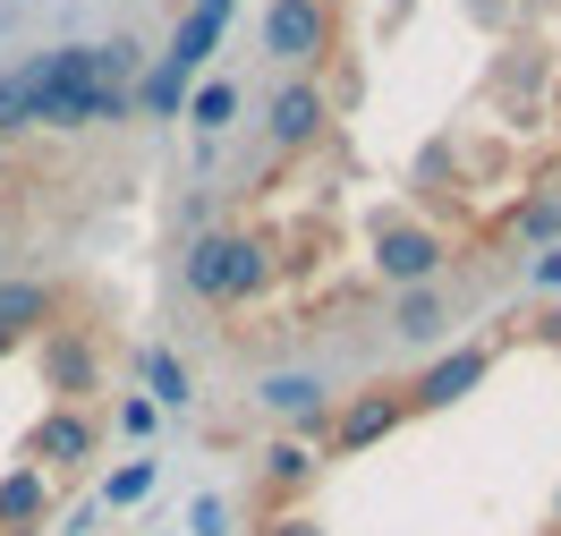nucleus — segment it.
<instances>
[{"mask_svg":"<svg viewBox=\"0 0 561 536\" xmlns=\"http://www.w3.org/2000/svg\"><path fill=\"white\" fill-rule=\"evenodd\" d=\"M273 273L280 264L255 230H196L179 248V282H187V298H205V307H247V298L273 289Z\"/></svg>","mask_w":561,"mask_h":536,"instance_id":"f257e3e1","label":"nucleus"},{"mask_svg":"<svg viewBox=\"0 0 561 536\" xmlns=\"http://www.w3.org/2000/svg\"><path fill=\"white\" fill-rule=\"evenodd\" d=\"M366 248H375V282L383 289H425L451 264V239L417 214H375V239H366Z\"/></svg>","mask_w":561,"mask_h":536,"instance_id":"f03ea898","label":"nucleus"},{"mask_svg":"<svg viewBox=\"0 0 561 536\" xmlns=\"http://www.w3.org/2000/svg\"><path fill=\"white\" fill-rule=\"evenodd\" d=\"M26 69H35V128H51V137H77V128H94V119H85V103H94V69H85V43L35 52Z\"/></svg>","mask_w":561,"mask_h":536,"instance_id":"7ed1b4c3","label":"nucleus"},{"mask_svg":"<svg viewBox=\"0 0 561 536\" xmlns=\"http://www.w3.org/2000/svg\"><path fill=\"white\" fill-rule=\"evenodd\" d=\"M264 52L280 69H323L341 52V9L332 0H273L264 9Z\"/></svg>","mask_w":561,"mask_h":536,"instance_id":"20e7f679","label":"nucleus"},{"mask_svg":"<svg viewBox=\"0 0 561 536\" xmlns=\"http://www.w3.org/2000/svg\"><path fill=\"white\" fill-rule=\"evenodd\" d=\"M35 375H43V392L60 400V409H85V400L103 392V350H94V332H85V323H51L35 341Z\"/></svg>","mask_w":561,"mask_h":536,"instance_id":"39448f33","label":"nucleus"},{"mask_svg":"<svg viewBox=\"0 0 561 536\" xmlns=\"http://www.w3.org/2000/svg\"><path fill=\"white\" fill-rule=\"evenodd\" d=\"M264 128H273L280 153H316L323 128H332V94H323L316 77H289L273 103H264Z\"/></svg>","mask_w":561,"mask_h":536,"instance_id":"423d86ee","label":"nucleus"},{"mask_svg":"<svg viewBox=\"0 0 561 536\" xmlns=\"http://www.w3.org/2000/svg\"><path fill=\"white\" fill-rule=\"evenodd\" d=\"M255 400H264V409H273L298 443H323V434H332V384H323V375H307V366L264 375V392H255Z\"/></svg>","mask_w":561,"mask_h":536,"instance_id":"0eeeda50","label":"nucleus"},{"mask_svg":"<svg viewBox=\"0 0 561 536\" xmlns=\"http://www.w3.org/2000/svg\"><path fill=\"white\" fill-rule=\"evenodd\" d=\"M409 418H417V409H409V384H375V392H357L350 409L332 418V434H323V443H332V452H366V443L400 434Z\"/></svg>","mask_w":561,"mask_h":536,"instance_id":"6e6552de","label":"nucleus"},{"mask_svg":"<svg viewBox=\"0 0 561 536\" xmlns=\"http://www.w3.org/2000/svg\"><path fill=\"white\" fill-rule=\"evenodd\" d=\"M485 375H493V350L485 341H459L451 357H434L417 384H409V409H451V400H468Z\"/></svg>","mask_w":561,"mask_h":536,"instance_id":"1a4fd4ad","label":"nucleus"},{"mask_svg":"<svg viewBox=\"0 0 561 536\" xmlns=\"http://www.w3.org/2000/svg\"><path fill=\"white\" fill-rule=\"evenodd\" d=\"M94 443H103V426H94L85 409H43L35 434H26V460L35 468H77V460H94Z\"/></svg>","mask_w":561,"mask_h":536,"instance_id":"9d476101","label":"nucleus"},{"mask_svg":"<svg viewBox=\"0 0 561 536\" xmlns=\"http://www.w3.org/2000/svg\"><path fill=\"white\" fill-rule=\"evenodd\" d=\"M60 316H69V289L60 282H9V273H0V332H9V341L51 332Z\"/></svg>","mask_w":561,"mask_h":536,"instance_id":"9b49d317","label":"nucleus"},{"mask_svg":"<svg viewBox=\"0 0 561 536\" xmlns=\"http://www.w3.org/2000/svg\"><path fill=\"white\" fill-rule=\"evenodd\" d=\"M221 26H230V0H196V9L179 18V35H171V52H162V60L196 77V69L213 60V43H221Z\"/></svg>","mask_w":561,"mask_h":536,"instance_id":"f8f14e48","label":"nucleus"},{"mask_svg":"<svg viewBox=\"0 0 561 536\" xmlns=\"http://www.w3.org/2000/svg\"><path fill=\"white\" fill-rule=\"evenodd\" d=\"M43 511H51V486H43V468H35V460L9 468V477H0V528H9V536H35V528H43Z\"/></svg>","mask_w":561,"mask_h":536,"instance_id":"ddd939ff","label":"nucleus"},{"mask_svg":"<svg viewBox=\"0 0 561 536\" xmlns=\"http://www.w3.org/2000/svg\"><path fill=\"white\" fill-rule=\"evenodd\" d=\"M391 332H400V341H443V332H451V298H443L434 282H425V289H400Z\"/></svg>","mask_w":561,"mask_h":536,"instance_id":"4468645a","label":"nucleus"},{"mask_svg":"<svg viewBox=\"0 0 561 536\" xmlns=\"http://www.w3.org/2000/svg\"><path fill=\"white\" fill-rule=\"evenodd\" d=\"M187 85H196V77H187V69H171V60L153 52V69L137 77V111H145V119H179V103H187Z\"/></svg>","mask_w":561,"mask_h":536,"instance_id":"2eb2a0df","label":"nucleus"},{"mask_svg":"<svg viewBox=\"0 0 561 536\" xmlns=\"http://www.w3.org/2000/svg\"><path fill=\"white\" fill-rule=\"evenodd\" d=\"M316 443H298V434H280V443H273V452H264V477H273V486H280V494H298V486H316Z\"/></svg>","mask_w":561,"mask_h":536,"instance_id":"dca6fc26","label":"nucleus"},{"mask_svg":"<svg viewBox=\"0 0 561 536\" xmlns=\"http://www.w3.org/2000/svg\"><path fill=\"white\" fill-rule=\"evenodd\" d=\"M35 128V69H0V137H26Z\"/></svg>","mask_w":561,"mask_h":536,"instance_id":"f3484780","label":"nucleus"},{"mask_svg":"<svg viewBox=\"0 0 561 536\" xmlns=\"http://www.w3.org/2000/svg\"><path fill=\"white\" fill-rule=\"evenodd\" d=\"M145 384H153L162 409H187V400H196V375H187V357H171V350H145Z\"/></svg>","mask_w":561,"mask_h":536,"instance_id":"a211bd4d","label":"nucleus"},{"mask_svg":"<svg viewBox=\"0 0 561 536\" xmlns=\"http://www.w3.org/2000/svg\"><path fill=\"white\" fill-rule=\"evenodd\" d=\"M187 119H196L205 137H221V128L239 119V85H230V77H213V85H196V94H187Z\"/></svg>","mask_w":561,"mask_h":536,"instance_id":"6ab92c4d","label":"nucleus"},{"mask_svg":"<svg viewBox=\"0 0 561 536\" xmlns=\"http://www.w3.org/2000/svg\"><path fill=\"white\" fill-rule=\"evenodd\" d=\"M511 230H519L527 248H561V196H527Z\"/></svg>","mask_w":561,"mask_h":536,"instance_id":"aec40b11","label":"nucleus"},{"mask_svg":"<svg viewBox=\"0 0 561 536\" xmlns=\"http://www.w3.org/2000/svg\"><path fill=\"white\" fill-rule=\"evenodd\" d=\"M145 486H153V460H128L119 477H103V502H94V511H128V502H145Z\"/></svg>","mask_w":561,"mask_h":536,"instance_id":"412c9836","label":"nucleus"},{"mask_svg":"<svg viewBox=\"0 0 561 536\" xmlns=\"http://www.w3.org/2000/svg\"><path fill=\"white\" fill-rule=\"evenodd\" d=\"M264 536H332L316 520V511H280V520H264Z\"/></svg>","mask_w":561,"mask_h":536,"instance_id":"4be33fe9","label":"nucleus"},{"mask_svg":"<svg viewBox=\"0 0 561 536\" xmlns=\"http://www.w3.org/2000/svg\"><path fill=\"white\" fill-rule=\"evenodd\" d=\"M527 282H536V289H561V248H536V255H527Z\"/></svg>","mask_w":561,"mask_h":536,"instance_id":"5701e85b","label":"nucleus"},{"mask_svg":"<svg viewBox=\"0 0 561 536\" xmlns=\"http://www.w3.org/2000/svg\"><path fill=\"white\" fill-rule=\"evenodd\" d=\"M153 426V400H119V434H145Z\"/></svg>","mask_w":561,"mask_h":536,"instance_id":"b1692460","label":"nucleus"},{"mask_svg":"<svg viewBox=\"0 0 561 536\" xmlns=\"http://www.w3.org/2000/svg\"><path fill=\"white\" fill-rule=\"evenodd\" d=\"M196 536H230V511H221V502H196Z\"/></svg>","mask_w":561,"mask_h":536,"instance_id":"393cba45","label":"nucleus"},{"mask_svg":"<svg viewBox=\"0 0 561 536\" xmlns=\"http://www.w3.org/2000/svg\"><path fill=\"white\" fill-rule=\"evenodd\" d=\"M9 350H18V341H9V332H0V357H9Z\"/></svg>","mask_w":561,"mask_h":536,"instance_id":"a878e982","label":"nucleus"},{"mask_svg":"<svg viewBox=\"0 0 561 536\" xmlns=\"http://www.w3.org/2000/svg\"><path fill=\"white\" fill-rule=\"evenodd\" d=\"M0 273H9V239H0Z\"/></svg>","mask_w":561,"mask_h":536,"instance_id":"bb28decb","label":"nucleus"},{"mask_svg":"<svg viewBox=\"0 0 561 536\" xmlns=\"http://www.w3.org/2000/svg\"><path fill=\"white\" fill-rule=\"evenodd\" d=\"M0 153H9V137H0Z\"/></svg>","mask_w":561,"mask_h":536,"instance_id":"cd10ccee","label":"nucleus"},{"mask_svg":"<svg viewBox=\"0 0 561 536\" xmlns=\"http://www.w3.org/2000/svg\"><path fill=\"white\" fill-rule=\"evenodd\" d=\"M553 520H561V502H553Z\"/></svg>","mask_w":561,"mask_h":536,"instance_id":"c85d7f7f","label":"nucleus"}]
</instances>
